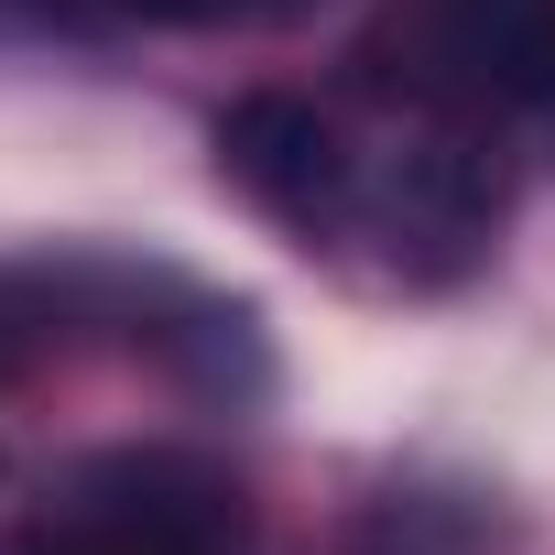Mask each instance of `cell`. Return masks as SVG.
Listing matches in <instances>:
<instances>
[{"label": "cell", "instance_id": "cell-1", "mask_svg": "<svg viewBox=\"0 0 555 555\" xmlns=\"http://www.w3.org/2000/svg\"><path fill=\"white\" fill-rule=\"evenodd\" d=\"M0 555H261L250 544V501L229 468L185 457V447H120L66 468Z\"/></svg>", "mask_w": 555, "mask_h": 555}, {"label": "cell", "instance_id": "cell-2", "mask_svg": "<svg viewBox=\"0 0 555 555\" xmlns=\"http://www.w3.org/2000/svg\"><path fill=\"white\" fill-rule=\"evenodd\" d=\"M371 88H403L457 131H555V0H403L371 34Z\"/></svg>", "mask_w": 555, "mask_h": 555}, {"label": "cell", "instance_id": "cell-4", "mask_svg": "<svg viewBox=\"0 0 555 555\" xmlns=\"http://www.w3.org/2000/svg\"><path fill=\"white\" fill-rule=\"evenodd\" d=\"M88 12H131V23H272L295 0H88Z\"/></svg>", "mask_w": 555, "mask_h": 555}, {"label": "cell", "instance_id": "cell-3", "mask_svg": "<svg viewBox=\"0 0 555 555\" xmlns=\"http://www.w3.org/2000/svg\"><path fill=\"white\" fill-rule=\"evenodd\" d=\"M207 142H218V175H229L261 218H284V229H306V240H327V229L360 218V153H349L338 120H327L317 99H295V88L229 99Z\"/></svg>", "mask_w": 555, "mask_h": 555}]
</instances>
